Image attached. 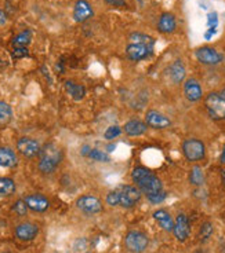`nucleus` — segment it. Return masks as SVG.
Listing matches in <instances>:
<instances>
[{
    "label": "nucleus",
    "instance_id": "15",
    "mask_svg": "<svg viewBox=\"0 0 225 253\" xmlns=\"http://www.w3.org/2000/svg\"><path fill=\"white\" fill-rule=\"evenodd\" d=\"M173 233L174 237L180 241V242H184V241L188 240L189 233H191V228H189L188 217L184 215V213H180V215L175 217V220H174Z\"/></svg>",
    "mask_w": 225,
    "mask_h": 253
},
{
    "label": "nucleus",
    "instance_id": "14",
    "mask_svg": "<svg viewBox=\"0 0 225 253\" xmlns=\"http://www.w3.org/2000/svg\"><path fill=\"white\" fill-rule=\"evenodd\" d=\"M94 17V10L87 0H77L73 6V19L82 24Z\"/></svg>",
    "mask_w": 225,
    "mask_h": 253
},
{
    "label": "nucleus",
    "instance_id": "4",
    "mask_svg": "<svg viewBox=\"0 0 225 253\" xmlns=\"http://www.w3.org/2000/svg\"><path fill=\"white\" fill-rule=\"evenodd\" d=\"M182 154L189 163H199L206 157V146L200 139L188 138L182 142Z\"/></svg>",
    "mask_w": 225,
    "mask_h": 253
},
{
    "label": "nucleus",
    "instance_id": "9",
    "mask_svg": "<svg viewBox=\"0 0 225 253\" xmlns=\"http://www.w3.org/2000/svg\"><path fill=\"white\" fill-rule=\"evenodd\" d=\"M17 150H18L24 157L33 158L39 156V153L42 150V146L38 140L33 139L31 136H22L17 140Z\"/></svg>",
    "mask_w": 225,
    "mask_h": 253
},
{
    "label": "nucleus",
    "instance_id": "10",
    "mask_svg": "<svg viewBox=\"0 0 225 253\" xmlns=\"http://www.w3.org/2000/svg\"><path fill=\"white\" fill-rule=\"evenodd\" d=\"M154 54V47H149L145 44H138V43H130L126 47V57L133 62H140L147 58L152 57Z\"/></svg>",
    "mask_w": 225,
    "mask_h": 253
},
{
    "label": "nucleus",
    "instance_id": "18",
    "mask_svg": "<svg viewBox=\"0 0 225 253\" xmlns=\"http://www.w3.org/2000/svg\"><path fill=\"white\" fill-rule=\"evenodd\" d=\"M169 77L170 80L174 83V84H181V83L185 80V76H187V68L184 62L181 59H175L170 66H169Z\"/></svg>",
    "mask_w": 225,
    "mask_h": 253
},
{
    "label": "nucleus",
    "instance_id": "42",
    "mask_svg": "<svg viewBox=\"0 0 225 253\" xmlns=\"http://www.w3.org/2000/svg\"><path fill=\"white\" fill-rule=\"evenodd\" d=\"M221 175L224 176V184H225V171H221Z\"/></svg>",
    "mask_w": 225,
    "mask_h": 253
},
{
    "label": "nucleus",
    "instance_id": "31",
    "mask_svg": "<svg viewBox=\"0 0 225 253\" xmlns=\"http://www.w3.org/2000/svg\"><path fill=\"white\" fill-rule=\"evenodd\" d=\"M213 234V224L212 223H203L202 224V227H200V231H199V237L202 241H207Z\"/></svg>",
    "mask_w": 225,
    "mask_h": 253
},
{
    "label": "nucleus",
    "instance_id": "36",
    "mask_svg": "<svg viewBox=\"0 0 225 253\" xmlns=\"http://www.w3.org/2000/svg\"><path fill=\"white\" fill-rule=\"evenodd\" d=\"M7 24V14L3 11V10H0V26L6 25Z\"/></svg>",
    "mask_w": 225,
    "mask_h": 253
},
{
    "label": "nucleus",
    "instance_id": "39",
    "mask_svg": "<svg viewBox=\"0 0 225 253\" xmlns=\"http://www.w3.org/2000/svg\"><path fill=\"white\" fill-rule=\"evenodd\" d=\"M220 163L225 164V146L224 149H223V152H221V156H220Z\"/></svg>",
    "mask_w": 225,
    "mask_h": 253
},
{
    "label": "nucleus",
    "instance_id": "22",
    "mask_svg": "<svg viewBox=\"0 0 225 253\" xmlns=\"http://www.w3.org/2000/svg\"><path fill=\"white\" fill-rule=\"evenodd\" d=\"M65 89H66V92L71 95L75 101L83 99L84 95H86V88H84L83 85L76 84V83L71 82V80H68V82L65 83Z\"/></svg>",
    "mask_w": 225,
    "mask_h": 253
},
{
    "label": "nucleus",
    "instance_id": "38",
    "mask_svg": "<svg viewBox=\"0 0 225 253\" xmlns=\"http://www.w3.org/2000/svg\"><path fill=\"white\" fill-rule=\"evenodd\" d=\"M90 150H91V149L87 145L83 146V147H82V156L87 157V156H89V153H90Z\"/></svg>",
    "mask_w": 225,
    "mask_h": 253
},
{
    "label": "nucleus",
    "instance_id": "23",
    "mask_svg": "<svg viewBox=\"0 0 225 253\" xmlns=\"http://www.w3.org/2000/svg\"><path fill=\"white\" fill-rule=\"evenodd\" d=\"M17 190L15 182L11 177L1 176L0 177V197H10L13 196Z\"/></svg>",
    "mask_w": 225,
    "mask_h": 253
},
{
    "label": "nucleus",
    "instance_id": "33",
    "mask_svg": "<svg viewBox=\"0 0 225 253\" xmlns=\"http://www.w3.org/2000/svg\"><path fill=\"white\" fill-rule=\"evenodd\" d=\"M166 197L168 194L165 193V190L162 191V193H158V194H154V196H148V201L151 204H155V205H158V204H162L165 200H166Z\"/></svg>",
    "mask_w": 225,
    "mask_h": 253
},
{
    "label": "nucleus",
    "instance_id": "28",
    "mask_svg": "<svg viewBox=\"0 0 225 253\" xmlns=\"http://www.w3.org/2000/svg\"><path fill=\"white\" fill-rule=\"evenodd\" d=\"M87 157L93 161H97V163H108L110 161V156L100 149H91Z\"/></svg>",
    "mask_w": 225,
    "mask_h": 253
},
{
    "label": "nucleus",
    "instance_id": "11",
    "mask_svg": "<svg viewBox=\"0 0 225 253\" xmlns=\"http://www.w3.org/2000/svg\"><path fill=\"white\" fill-rule=\"evenodd\" d=\"M184 96L191 103H196V102L202 101L203 88L200 85L199 80H196L195 77H189L184 82Z\"/></svg>",
    "mask_w": 225,
    "mask_h": 253
},
{
    "label": "nucleus",
    "instance_id": "13",
    "mask_svg": "<svg viewBox=\"0 0 225 253\" xmlns=\"http://www.w3.org/2000/svg\"><path fill=\"white\" fill-rule=\"evenodd\" d=\"M14 234L18 238L19 241H24V242H29L33 241L39 235V226L31 221H24V223H19L18 226L14 230Z\"/></svg>",
    "mask_w": 225,
    "mask_h": 253
},
{
    "label": "nucleus",
    "instance_id": "40",
    "mask_svg": "<svg viewBox=\"0 0 225 253\" xmlns=\"http://www.w3.org/2000/svg\"><path fill=\"white\" fill-rule=\"evenodd\" d=\"M107 149H108V152H113V149H115V145H110L108 147H107Z\"/></svg>",
    "mask_w": 225,
    "mask_h": 253
},
{
    "label": "nucleus",
    "instance_id": "17",
    "mask_svg": "<svg viewBox=\"0 0 225 253\" xmlns=\"http://www.w3.org/2000/svg\"><path fill=\"white\" fill-rule=\"evenodd\" d=\"M158 31L163 35H171L177 29V18L173 13H163L156 24Z\"/></svg>",
    "mask_w": 225,
    "mask_h": 253
},
{
    "label": "nucleus",
    "instance_id": "16",
    "mask_svg": "<svg viewBox=\"0 0 225 253\" xmlns=\"http://www.w3.org/2000/svg\"><path fill=\"white\" fill-rule=\"evenodd\" d=\"M24 201L28 205V208L33 211V212H38V213H43L50 208L49 198H46L42 194H29V196H26L24 198Z\"/></svg>",
    "mask_w": 225,
    "mask_h": 253
},
{
    "label": "nucleus",
    "instance_id": "41",
    "mask_svg": "<svg viewBox=\"0 0 225 253\" xmlns=\"http://www.w3.org/2000/svg\"><path fill=\"white\" fill-rule=\"evenodd\" d=\"M219 92H220V95H221V96L224 98V101H225V88H223L221 91H219Z\"/></svg>",
    "mask_w": 225,
    "mask_h": 253
},
{
    "label": "nucleus",
    "instance_id": "8",
    "mask_svg": "<svg viewBox=\"0 0 225 253\" xmlns=\"http://www.w3.org/2000/svg\"><path fill=\"white\" fill-rule=\"evenodd\" d=\"M76 207L86 215H98L103 212V203L98 197L82 196L76 200Z\"/></svg>",
    "mask_w": 225,
    "mask_h": 253
},
{
    "label": "nucleus",
    "instance_id": "35",
    "mask_svg": "<svg viewBox=\"0 0 225 253\" xmlns=\"http://www.w3.org/2000/svg\"><path fill=\"white\" fill-rule=\"evenodd\" d=\"M108 6L111 7H124L126 6V0H104Z\"/></svg>",
    "mask_w": 225,
    "mask_h": 253
},
{
    "label": "nucleus",
    "instance_id": "24",
    "mask_svg": "<svg viewBox=\"0 0 225 253\" xmlns=\"http://www.w3.org/2000/svg\"><path fill=\"white\" fill-rule=\"evenodd\" d=\"M13 120V110L10 105L4 101H0V128L7 126Z\"/></svg>",
    "mask_w": 225,
    "mask_h": 253
},
{
    "label": "nucleus",
    "instance_id": "37",
    "mask_svg": "<svg viewBox=\"0 0 225 253\" xmlns=\"http://www.w3.org/2000/svg\"><path fill=\"white\" fill-rule=\"evenodd\" d=\"M216 33H217V31H213V29H207V31L205 32V39H206V40H212L213 36H214Z\"/></svg>",
    "mask_w": 225,
    "mask_h": 253
},
{
    "label": "nucleus",
    "instance_id": "19",
    "mask_svg": "<svg viewBox=\"0 0 225 253\" xmlns=\"http://www.w3.org/2000/svg\"><path fill=\"white\" fill-rule=\"evenodd\" d=\"M18 165V156L8 146H0V167L14 168Z\"/></svg>",
    "mask_w": 225,
    "mask_h": 253
},
{
    "label": "nucleus",
    "instance_id": "6",
    "mask_svg": "<svg viewBox=\"0 0 225 253\" xmlns=\"http://www.w3.org/2000/svg\"><path fill=\"white\" fill-rule=\"evenodd\" d=\"M149 240L145 233L140 230H131L124 238V245L131 253H144L148 248Z\"/></svg>",
    "mask_w": 225,
    "mask_h": 253
},
{
    "label": "nucleus",
    "instance_id": "29",
    "mask_svg": "<svg viewBox=\"0 0 225 253\" xmlns=\"http://www.w3.org/2000/svg\"><path fill=\"white\" fill-rule=\"evenodd\" d=\"M122 133V128L119 126H111L107 128V131L104 132V138L107 140H113L116 138H119Z\"/></svg>",
    "mask_w": 225,
    "mask_h": 253
},
{
    "label": "nucleus",
    "instance_id": "21",
    "mask_svg": "<svg viewBox=\"0 0 225 253\" xmlns=\"http://www.w3.org/2000/svg\"><path fill=\"white\" fill-rule=\"evenodd\" d=\"M154 219L158 221V224H159L165 231H168V233H171V231H173L174 220L168 211H165V209H158V211H155Z\"/></svg>",
    "mask_w": 225,
    "mask_h": 253
},
{
    "label": "nucleus",
    "instance_id": "3",
    "mask_svg": "<svg viewBox=\"0 0 225 253\" xmlns=\"http://www.w3.org/2000/svg\"><path fill=\"white\" fill-rule=\"evenodd\" d=\"M64 152L56 143H46L42 146V150L39 153V171L45 175L53 173L58 168V165L62 163Z\"/></svg>",
    "mask_w": 225,
    "mask_h": 253
},
{
    "label": "nucleus",
    "instance_id": "1",
    "mask_svg": "<svg viewBox=\"0 0 225 253\" xmlns=\"http://www.w3.org/2000/svg\"><path fill=\"white\" fill-rule=\"evenodd\" d=\"M142 193L137 186L122 184L117 189L112 190L107 196V204L110 207H122V208H133L141 201Z\"/></svg>",
    "mask_w": 225,
    "mask_h": 253
},
{
    "label": "nucleus",
    "instance_id": "27",
    "mask_svg": "<svg viewBox=\"0 0 225 253\" xmlns=\"http://www.w3.org/2000/svg\"><path fill=\"white\" fill-rule=\"evenodd\" d=\"M189 182L193 186H202L205 183V175H203V171L202 168L195 165L192 169H191V173H189Z\"/></svg>",
    "mask_w": 225,
    "mask_h": 253
},
{
    "label": "nucleus",
    "instance_id": "5",
    "mask_svg": "<svg viewBox=\"0 0 225 253\" xmlns=\"http://www.w3.org/2000/svg\"><path fill=\"white\" fill-rule=\"evenodd\" d=\"M205 108L213 120H225V101L219 91H212L206 95Z\"/></svg>",
    "mask_w": 225,
    "mask_h": 253
},
{
    "label": "nucleus",
    "instance_id": "20",
    "mask_svg": "<svg viewBox=\"0 0 225 253\" xmlns=\"http://www.w3.org/2000/svg\"><path fill=\"white\" fill-rule=\"evenodd\" d=\"M147 129H148V126L145 124V121L137 120V119L129 120L123 126V131L129 136H141L147 132Z\"/></svg>",
    "mask_w": 225,
    "mask_h": 253
},
{
    "label": "nucleus",
    "instance_id": "34",
    "mask_svg": "<svg viewBox=\"0 0 225 253\" xmlns=\"http://www.w3.org/2000/svg\"><path fill=\"white\" fill-rule=\"evenodd\" d=\"M28 55H29V51L26 47H14L13 57L15 59H21V58H25Z\"/></svg>",
    "mask_w": 225,
    "mask_h": 253
},
{
    "label": "nucleus",
    "instance_id": "32",
    "mask_svg": "<svg viewBox=\"0 0 225 253\" xmlns=\"http://www.w3.org/2000/svg\"><path fill=\"white\" fill-rule=\"evenodd\" d=\"M219 28V14L216 11L207 14V29H213V31H217Z\"/></svg>",
    "mask_w": 225,
    "mask_h": 253
},
{
    "label": "nucleus",
    "instance_id": "26",
    "mask_svg": "<svg viewBox=\"0 0 225 253\" xmlns=\"http://www.w3.org/2000/svg\"><path fill=\"white\" fill-rule=\"evenodd\" d=\"M32 42L31 31H22L13 39V47H28Z\"/></svg>",
    "mask_w": 225,
    "mask_h": 253
},
{
    "label": "nucleus",
    "instance_id": "25",
    "mask_svg": "<svg viewBox=\"0 0 225 253\" xmlns=\"http://www.w3.org/2000/svg\"><path fill=\"white\" fill-rule=\"evenodd\" d=\"M131 40V43H138V44H145L149 47H154L155 45V38L149 36L147 33H142V32H133L129 36Z\"/></svg>",
    "mask_w": 225,
    "mask_h": 253
},
{
    "label": "nucleus",
    "instance_id": "2",
    "mask_svg": "<svg viewBox=\"0 0 225 253\" xmlns=\"http://www.w3.org/2000/svg\"><path fill=\"white\" fill-rule=\"evenodd\" d=\"M131 177L134 184L145 196H154L163 191V183L154 172L145 167H137L131 172Z\"/></svg>",
    "mask_w": 225,
    "mask_h": 253
},
{
    "label": "nucleus",
    "instance_id": "30",
    "mask_svg": "<svg viewBox=\"0 0 225 253\" xmlns=\"http://www.w3.org/2000/svg\"><path fill=\"white\" fill-rule=\"evenodd\" d=\"M28 209L29 208H28V205H26L24 200H17V201L13 204V211L15 212V215L26 216Z\"/></svg>",
    "mask_w": 225,
    "mask_h": 253
},
{
    "label": "nucleus",
    "instance_id": "7",
    "mask_svg": "<svg viewBox=\"0 0 225 253\" xmlns=\"http://www.w3.org/2000/svg\"><path fill=\"white\" fill-rule=\"evenodd\" d=\"M195 58L198 59V62L202 65H206V66H216L224 61V55L217 51L213 47L209 45H203L195 50Z\"/></svg>",
    "mask_w": 225,
    "mask_h": 253
},
{
    "label": "nucleus",
    "instance_id": "12",
    "mask_svg": "<svg viewBox=\"0 0 225 253\" xmlns=\"http://www.w3.org/2000/svg\"><path fill=\"white\" fill-rule=\"evenodd\" d=\"M145 124L151 128H154V129H166L169 126H171V120L166 114L152 109V110H148L145 114Z\"/></svg>",
    "mask_w": 225,
    "mask_h": 253
}]
</instances>
